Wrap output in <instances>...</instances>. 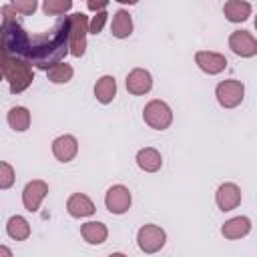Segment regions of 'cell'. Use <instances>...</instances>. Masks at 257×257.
<instances>
[{"mask_svg":"<svg viewBox=\"0 0 257 257\" xmlns=\"http://www.w3.org/2000/svg\"><path fill=\"white\" fill-rule=\"evenodd\" d=\"M106 18H108V14H106L104 10H100V12H94L92 20L88 22V32H90V34H98V32L104 28V24H106Z\"/></svg>","mask_w":257,"mask_h":257,"instance_id":"4316f807","label":"cell"},{"mask_svg":"<svg viewBox=\"0 0 257 257\" xmlns=\"http://www.w3.org/2000/svg\"><path fill=\"white\" fill-rule=\"evenodd\" d=\"M94 96L102 104L112 102V98L116 96V80H114V76H110V74L100 76L96 80V84H94Z\"/></svg>","mask_w":257,"mask_h":257,"instance_id":"d6986e66","label":"cell"},{"mask_svg":"<svg viewBox=\"0 0 257 257\" xmlns=\"http://www.w3.org/2000/svg\"><path fill=\"white\" fill-rule=\"evenodd\" d=\"M153 88V76L145 68H133L126 74V90L131 94H147Z\"/></svg>","mask_w":257,"mask_h":257,"instance_id":"4fadbf2b","label":"cell"},{"mask_svg":"<svg viewBox=\"0 0 257 257\" xmlns=\"http://www.w3.org/2000/svg\"><path fill=\"white\" fill-rule=\"evenodd\" d=\"M143 118H145V122H147L151 128H155V131H165V128H169L171 122H173V110H171V106H169L165 100L155 98V100H151V102L145 104Z\"/></svg>","mask_w":257,"mask_h":257,"instance_id":"3957f363","label":"cell"},{"mask_svg":"<svg viewBox=\"0 0 257 257\" xmlns=\"http://www.w3.org/2000/svg\"><path fill=\"white\" fill-rule=\"evenodd\" d=\"M255 28H257V16H255Z\"/></svg>","mask_w":257,"mask_h":257,"instance_id":"4dcf8cb0","label":"cell"},{"mask_svg":"<svg viewBox=\"0 0 257 257\" xmlns=\"http://www.w3.org/2000/svg\"><path fill=\"white\" fill-rule=\"evenodd\" d=\"M0 68H2V76L6 78L12 94L24 92L32 84V80H34V72L30 68V62L24 60V58H20V56L2 52Z\"/></svg>","mask_w":257,"mask_h":257,"instance_id":"7a4b0ae2","label":"cell"},{"mask_svg":"<svg viewBox=\"0 0 257 257\" xmlns=\"http://www.w3.org/2000/svg\"><path fill=\"white\" fill-rule=\"evenodd\" d=\"M86 34H88V20L82 12L70 14V54L80 58L86 50Z\"/></svg>","mask_w":257,"mask_h":257,"instance_id":"277c9868","label":"cell"},{"mask_svg":"<svg viewBox=\"0 0 257 257\" xmlns=\"http://www.w3.org/2000/svg\"><path fill=\"white\" fill-rule=\"evenodd\" d=\"M48 195V185L40 179L36 181H30L26 183L24 191H22V203H24V209L30 211V213H36L40 209V203L46 199Z\"/></svg>","mask_w":257,"mask_h":257,"instance_id":"ba28073f","label":"cell"},{"mask_svg":"<svg viewBox=\"0 0 257 257\" xmlns=\"http://www.w3.org/2000/svg\"><path fill=\"white\" fill-rule=\"evenodd\" d=\"M229 48L241 58H251L257 54V40L247 30H235L229 36Z\"/></svg>","mask_w":257,"mask_h":257,"instance_id":"9c48e42d","label":"cell"},{"mask_svg":"<svg viewBox=\"0 0 257 257\" xmlns=\"http://www.w3.org/2000/svg\"><path fill=\"white\" fill-rule=\"evenodd\" d=\"M223 14L229 22H245L251 16V4L245 0H227L223 6Z\"/></svg>","mask_w":257,"mask_h":257,"instance_id":"e0dca14e","label":"cell"},{"mask_svg":"<svg viewBox=\"0 0 257 257\" xmlns=\"http://www.w3.org/2000/svg\"><path fill=\"white\" fill-rule=\"evenodd\" d=\"M215 201H217V207L223 213L225 211H233L241 203V189L235 183H223L215 193Z\"/></svg>","mask_w":257,"mask_h":257,"instance_id":"30bf717a","label":"cell"},{"mask_svg":"<svg viewBox=\"0 0 257 257\" xmlns=\"http://www.w3.org/2000/svg\"><path fill=\"white\" fill-rule=\"evenodd\" d=\"M249 231H251V221H249V217H241V215L229 219L221 227V235L225 239H241V237L249 235Z\"/></svg>","mask_w":257,"mask_h":257,"instance_id":"2e32d148","label":"cell"},{"mask_svg":"<svg viewBox=\"0 0 257 257\" xmlns=\"http://www.w3.org/2000/svg\"><path fill=\"white\" fill-rule=\"evenodd\" d=\"M195 62H197V66H199L203 72H207V74H219V72H223L225 66H227V58H225L223 54H219V52H209V50H199V52L195 54Z\"/></svg>","mask_w":257,"mask_h":257,"instance_id":"7c38bea8","label":"cell"},{"mask_svg":"<svg viewBox=\"0 0 257 257\" xmlns=\"http://www.w3.org/2000/svg\"><path fill=\"white\" fill-rule=\"evenodd\" d=\"M80 235H82V239H84L86 243H90V245H100V243L106 241L108 229H106L104 223L88 221V223H84V225L80 227Z\"/></svg>","mask_w":257,"mask_h":257,"instance_id":"ac0fdd59","label":"cell"},{"mask_svg":"<svg viewBox=\"0 0 257 257\" xmlns=\"http://www.w3.org/2000/svg\"><path fill=\"white\" fill-rule=\"evenodd\" d=\"M2 52L20 56L40 70H48L70 52V16H62L42 34H28L16 20V10L2 6Z\"/></svg>","mask_w":257,"mask_h":257,"instance_id":"6da1fadb","label":"cell"},{"mask_svg":"<svg viewBox=\"0 0 257 257\" xmlns=\"http://www.w3.org/2000/svg\"><path fill=\"white\" fill-rule=\"evenodd\" d=\"M46 74H48V80H50V82H54V84H66V82L72 78L74 70H72V66L66 64V62H56L54 66H50V68L46 70Z\"/></svg>","mask_w":257,"mask_h":257,"instance_id":"603a6c76","label":"cell"},{"mask_svg":"<svg viewBox=\"0 0 257 257\" xmlns=\"http://www.w3.org/2000/svg\"><path fill=\"white\" fill-rule=\"evenodd\" d=\"M10 6H12L16 12H20V14H24V16H30V14L36 12L38 0H10Z\"/></svg>","mask_w":257,"mask_h":257,"instance_id":"d4e9b609","label":"cell"},{"mask_svg":"<svg viewBox=\"0 0 257 257\" xmlns=\"http://www.w3.org/2000/svg\"><path fill=\"white\" fill-rule=\"evenodd\" d=\"M0 253H2V255H12V253H10L6 247H0Z\"/></svg>","mask_w":257,"mask_h":257,"instance_id":"f546056e","label":"cell"},{"mask_svg":"<svg viewBox=\"0 0 257 257\" xmlns=\"http://www.w3.org/2000/svg\"><path fill=\"white\" fill-rule=\"evenodd\" d=\"M137 165L145 173H157L163 167V157H161V153L157 149L145 147V149H141L137 153Z\"/></svg>","mask_w":257,"mask_h":257,"instance_id":"9a60e30c","label":"cell"},{"mask_svg":"<svg viewBox=\"0 0 257 257\" xmlns=\"http://www.w3.org/2000/svg\"><path fill=\"white\" fill-rule=\"evenodd\" d=\"M66 211H68L72 217H76V219H80V217H90V215L94 213V203H92L86 195L74 193V195H70L68 201H66Z\"/></svg>","mask_w":257,"mask_h":257,"instance_id":"5bb4252c","label":"cell"},{"mask_svg":"<svg viewBox=\"0 0 257 257\" xmlns=\"http://www.w3.org/2000/svg\"><path fill=\"white\" fill-rule=\"evenodd\" d=\"M78 153V141L72 135H60L52 141V155L60 163H70Z\"/></svg>","mask_w":257,"mask_h":257,"instance_id":"8fae6325","label":"cell"},{"mask_svg":"<svg viewBox=\"0 0 257 257\" xmlns=\"http://www.w3.org/2000/svg\"><path fill=\"white\" fill-rule=\"evenodd\" d=\"M10 128H14L16 133H24L28 126H30V112L28 108L24 106H12L8 110V116H6Z\"/></svg>","mask_w":257,"mask_h":257,"instance_id":"7402d4cb","label":"cell"},{"mask_svg":"<svg viewBox=\"0 0 257 257\" xmlns=\"http://www.w3.org/2000/svg\"><path fill=\"white\" fill-rule=\"evenodd\" d=\"M6 233L14 241H26L30 237V223L22 215H14L6 223Z\"/></svg>","mask_w":257,"mask_h":257,"instance_id":"44dd1931","label":"cell"},{"mask_svg":"<svg viewBox=\"0 0 257 257\" xmlns=\"http://www.w3.org/2000/svg\"><path fill=\"white\" fill-rule=\"evenodd\" d=\"M110 32L114 38H126L133 34V18L126 10H116L112 16V24H110Z\"/></svg>","mask_w":257,"mask_h":257,"instance_id":"ffe728a7","label":"cell"},{"mask_svg":"<svg viewBox=\"0 0 257 257\" xmlns=\"http://www.w3.org/2000/svg\"><path fill=\"white\" fill-rule=\"evenodd\" d=\"M104 205L112 215H122L131 207V191L124 185H112L104 195Z\"/></svg>","mask_w":257,"mask_h":257,"instance_id":"52a82bcc","label":"cell"},{"mask_svg":"<svg viewBox=\"0 0 257 257\" xmlns=\"http://www.w3.org/2000/svg\"><path fill=\"white\" fill-rule=\"evenodd\" d=\"M108 6V0H86V8L90 12H100Z\"/></svg>","mask_w":257,"mask_h":257,"instance_id":"83f0119b","label":"cell"},{"mask_svg":"<svg viewBox=\"0 0 257 257\" xmlns=\"http://www.w3.org/2000/svg\"><path fill=\"white\" fill-rule=\"evenodd\" d=\"M72 8V0H42V12L46 16H60Z\"/></svg>","mask_w":257,"mask_h":257,"instance_id":"cb8c5ba5","label":"cell"},{"mask_svg":"<svg viewBox=\"0 0 257 257\" xmlns=\"http://www.w3.org/2000/svg\"><path fill=\"white\" fill-rule=\"evenodd\" d=\"M167 235L159 225H143L137 233V243L143 253H157L165 247Z\"/></svg>","mask_w":257,"mask_h":257,"instance_id":"8992f818","label":"cell"},{"mask_svg":"<svg viewBox=\"0 0 257 257\" xmlns=\"http://www.w3.org/2000/svg\"><path fill=\"white\" fill-rule=\"evenodd\" d=\"M118 4H128V6H133V4H137L139 0H116Z\"/></svg>","mask_w":257,"mask_h":257,"instance_id":"f1b7e54d","label":"cell"},{"mask_svg":"<svg viewBox=\"0 0 257 257\" xmlns=\"http://www.w3.org/2000/svg\"><path fill=\"white\" fill-rule=\"evenodd\" d=\"M215 96L219 100V104L223 108H235L243 102V96H245V86L241 80H235V78H229V80H223L217 84L215 88Z\"/></svg>","mask_w":257,"mask_h":257,"instance_id":"5b68a950","label":"cell"},{"mask_svg":"<svg viewBox=\"0 0 257 257\" xmlns=\"http://www.w3.org/2000/svg\"><path fill=\"white\" fill-rule=\"evenodd\" d=\"M12 183H14V169L6 161H2L0 163V189L6 191L12 187Z\"/></svg>","mask_w":257,"mask_h":257,"instance_id":"484cf974","label":"cell"}]
</instances>
